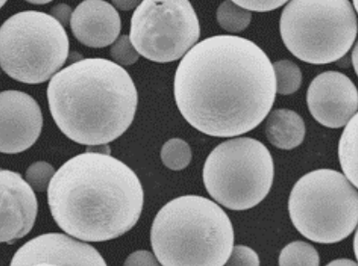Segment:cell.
<instances>
[{"instance_id":"484cf974","label":"cell","mask_w":358,"mask_h":266,"mask_svg":"<svg viewBox=\"0 0 358 266\" xmlns=\"http://www.w3.org/2000/svg\"><path fill=\"white\" fill-rule=\"evenodd\" d=\"M71 15H73V10L70 6L66 4L56 5L50 10V16L55 17L57 22L64 27L68 26L70 23Z\"/></svg>"},{"instance_id":"9c48e42d","label":"cell","mask_w":358,"mask_h":266,"mask_svg":"<svg viewBox=\"0 0 358 266\" xmlns=\"http://www.w3.org/2000/svg\"><path fill=\"white\" fill-rule=\"evenodd\" d=\"M199 37L201 26L189 0H143L131 20L134 49L158 64L181 59Z\"/></svg>"},{"instance_id":"7402d4cb","label":"cell","mask_w":358,"mask_h":266,"mask_svg":"<svg viewBox=\"0 0 358 266\" xmlns=\"http://www.w3.org/2000/svg\"><path fill=\"white\" fill-rule=\"evenodd\" d=\"M110 53L118 65L122 66H130L136 64L140 56L131 43L129 36L127 35H122L116 38L112 45Z\"/></svg>"},{"instance_id":"f546056e","label":"cell","mask_w":358,"mask_h":266,"mask_svg":"<svg viewBox=\"0 0 358 266\" xmlns=\"http://www.w3.org/2000/svg\"><path fill=\"white\" fill-rule=\"evenodd\" d=\"M356 54H357V47H355L353 55H352V59H353V64H354L355 70L357 71V57H356Z\"/></svg>"},{"instance_id":"1f68e13d","label":"cell","mask_w":358,"mask_h":266,"mask_svg":"<svg viewBox=\"0 0 358 266\" xmlns=\"http://www.w3.org/2000/svg\"><path fill=\"white\" fill-rule=\"evenodd\" d=\"M353 2H354V8L355 10H357V0H353Z\"/></svg>"},{"instance_id":"5b68a950","label":"cell","mask_w":358,"mask_h":266,"mask_svg":"<svg viewBox=\"0 0 358 266\" xmlns=\"http://www.w3.org/2000/svg\"><path fill=\"white\" fill-rule=\"evenodd\" d=\"M280 29L286 47L301 61L332 64L356 40V11L349 0H291L282 11Z\"/></svg>"},{"instance_id":"ba28073f","label":"cell","mask_w":358,"mask_h":266,"mask_svg":"<svg viewBox=\"0 0 358 266\" xmlns=\"http://www.w3.org/2000/svg\"><path fill=\"white\" fill-rule=\"evenodd\" d=\"M274 165L259 140L238 138L217 146L203 168L206 189L215 201L232 211L259 205L273 186Z\"/></svg>"},{"instance_id":"ffe728a7","label":"cell","mask_w":358,"mask_h":266,"mask_svg":"<svg viewBox=\"0 0 358 266\" xmlns=\"http://www.w3.org/2000/svg\"><path fill=\"white\" fill-rule=\"evenodd\" d=\"M161 159L170 170L187 168L192 159L190 146L181 139L169 140L161 149Z\"/></svg>"},{"instance_id":"e0dca14e","label":"cell","mask_w":358,"mask_h":266,"mask_svg":"<svg viewBox=\"0 0 358 266\" xmlns=\"http://www.w3.org/2000/svg\"><path fill=\"white\" fill-rule=\"evenodd\" d=\"M252 17L250 10L235 4L231 0H225L217 10V22L228 32L243 31L249 27Z\"/></svg>"},{"instance_id":"277c9868","label":"cell","mask_w":358,"mask_h":266,"mask_svg":"<svg viewBox=\"0 0 358 266\" xmlns=\"http://www.w3.org/2000/svg\"><path fill=\"white\" fill-rule=\"evenodd\" d=\"M234 244L228 215L202 196L172 200L158 212L152 226V248L165 266L225 265Z\"/></svg>"},{"instance_id":"6da1fadb","label":"cell","mask_w":358,"mask_h":266,"mask_svg":"<svg viewBox=\"0 0 358 266\" xmlns=\"http://www.w3.org/2000/svg\"><path fill=\"white\" fill-rule=\"evenodd\" d=\"M176 103L191 126L213 137L249 133L276 96L273 64L252 41L231 35L206 38L186 53L174 82Z\"/></svg>"},{"instance_id":"9a60e30c","label":"cell","mask_w":358,"mask_h":266,"mask_svg":"<svg viewBox=\"0 0 358 266\" xmlns=\"http://www.w3.org/2000/svg\"><path fill=\"white\" fill-rule=\"evenodd\" d=\"M266 135L275 147L292 149L302 145L306 125L303 118L294 110H274L267 119Z\"/></svg>"},{"instance_id":"30bf717a","label":"cell","mask_w":358,"mask_h":266,"mask_svg":"<svg viewBox=\"0 0 358 266\" xmlns=\"http://www.w3.org/2000/svg\"><path fill=\"white\" fill-rule=\"evenodd\" d=\"M37 101L19 91L0 92V152L20 154L34 145L43 130Z\"/></svg>"},{"instance_id":"ac0fdd59","label":"cell","mask_w":358,"mask_h":266,"mask_svg":"<svg viewBox=\"0 0 358 266\" xmlns=\"http://www.w3.org/2000/svg\"><path fill=\"white\" fill-rule=\"evenodd\" d=\"M275 75L276 94L291 95L295 94L302 85V73L294 62L283 59L273 64Z\"/></svg>"},{"instance_id":"52a82bcc","label":"cell","mask_w":358,"mask_h":266,"mask_svg":"<svg viewBox=\"0 0 358 266\" xmlns=\"http://www.w3.org/2000/svg\"><path fill=\"white\" fill-rule=\"evenodd\" d=\"M69 49L64 27L43 12H20L0 27V67L17 82H47L66 62Z\"/></svg>"},{"instance_id":"7a4b0ae2","label":"cell","mask_w":358,"mask_h":266,"mask_svg":"<svg viewBox=\"0 0 358 266\" xmlns=\"http://www.w3.org/2000/svg\"><path fill=\"white\" fill-rule=\"evenodd\" d=\"M48 202L62 231L82 241L106 242L127 234L138 222L144 191L123 161L90 152L57 170Z\"/></svg>"},{"instance_id":"d4e9b609","label":"cell","mask_w":358,"mask_h":266,"mask_svg":"<svg viewBox=\"0 0 358 266\" xmlns=\"http://www.w3.org/2000/svg\"><path fill=\"white\" fill-rule=\"evenodd\" d=\"M125 265H158L157 259L146 251H139L128 257Z\"/></svg>"},{"instance_id":"4dcf8cb0","label":"cell","mask_w":358,"mask_h":266,"mask_svg":"<svg viewBox=\"0 0 358 266\" xmlns=\"http://www.w3.org/2000/svg\"><path fill=\"white\" fill-rule=\"evenodd\" d=\"M8 0H0V8L3 7L6 4V2H7Z\"/></svg>"},{"instance_id":"8992f818","label":"cell","mask_w":358,"mask_h":266,"mask_svg":"<svg viewBox=\"0 0 358 266\" xmlns=\"http://www.w3.org/2000/svg\"><path fill=\"white\" fill-rule=\"evenodd\" d=\"M288 208L292 223L304 237L319 244L338 243L357 226V188L336 170H313L295 184Z\"/></svg>"},{"instance_id":"cb8c5ba5","label":"cell","mask_w":358,"mask_h":266,"mask_svg":"<svg viewBox=\"0 0 358 266\" xmlns=\"http://www.w3.org/2000/svg\"><path fill=\"white\" fill-rule=\"evenodd\" d=\"M231 1L248 10L267 12L277 10L289 0H231Z\"/></svg>"},{"instance_id":"44dd1931","label":"cell","mask_w":358,"mask_h":266,"mask_svg":"<svg viewBox=\"0 0 358 266\" xmlns=\"http://www.w3.org/2000/svg\"><path fill=\"white\" fill-rule=\"evenodd\" d=\"M55 175V170L50 163L46 161H37L27 170L26 182L36 192H45Z\"/></svg>"},{"instance_id":"3957f363","label":"cell","mask_w":358,"mask_h":266,"mask_svg":"<svg viewBox=\"0 0 358 266\" xmlns=\"http://www.w3.org/2000/svg\"><path fill=\"white\" fill-rule=\"evenodd\" d=\"M57 126L79 145H104L123 135L136 115L138 94L121 66L108 59H82L52 77L48 86Z\"/></svg>"},{"instance_id":"2e32d148","label":"cell","mask_w":358,"mask_h":266,"mask_svg":"<svg viewBox=\"0 0 358 266\" xmlns=\"http://www.w3.org/2000/svg\"><path fill=\"white\" fill-rule=\"evenodd\" d=\"M357 113L348 122L339 142L340 163L345 177L357 188Z\"/></svg>"},{"instance_id":"4316f807","label":"cell","mask_w":358,"mask_h":266,"mask_svg":"<svg viewBox=\"0 0 358 266\" xmlns=\"http://www.w3.org/2000/svg\"><path fill=\"white\" fill-rule=\"evenodd\" d=\"M113 6L118 10L129 11L138 7L141 0H112Z\"/></svg>"},{"instance_id":"8fae6325","label":"cell","mask_w":358,"mask_h":266,"mask_svg":"<svg viewBox=\"0 0 358 266\" xmlns=\"http://www.w3.org/2000/svg\"><path fill=\"white\" fill-rule=\"evenodd\" d=\"M306 98L313 117L327 128L345 126L357 113V87L338 71H327L315 77Z\"/></svg>"},{"instance_id":"f1b7e54d","label":"cell","mask_w":358,"mask_h":266,"mask_svg":"<svg viewBox=\"0 0 358 266\" xmlns=\"http://www.w3.org/2000/svg\"><path fill=\"white\" fill-rule=\"evenodd\" d=\"M27 2L31 3L34 5H45L52 2V0H26Z\"/></svg>"},{"instance_id":"5bb4252c","label":"cell","mask_w":358,"mask_h":266,"mask_svg":"<svg viewBox=\"0 0 358 266\" xmlns=\"http://www.w3.org/2000/svg\"><path fill=\"white\" fill-rule=\"evenodd\" d=\"M71 29L80 43L101 49L115 43L121 31L118 12L104 0H85L73 12Z\"/></svg>"},{"instance_id":"603a6c76","label":"cell","mask_w":358,"mask_h":266,"mask_svg":"<svg viewBox=\"0 0 358 266\" xmlns=\"http://www.w3.org/2000/svg\"><path fill=\"white\" fill-rule=\"evenodd\" d=\"M227 265H259V259L257 253L252 248L244 245H236L232 248Z\"/></svg>"},{"instance_id":"d6986e66","label":"cell","mask_w":358,"mask_h":266,"mask_svg":"<svg viewBox=\"0 0 358 266\" xmlns=\"http://www.w3.org/2000/svg\"><path fill=\"white\" fill-rule=\"evenodd\" d=\"M320 258L317 251L304 242H294L285 246L280 253L279 265L317 266Z\"/></svg>"},{"instance_id":"7c38bea8","label":"cell","mask_w":358,"mask_h":266,"mask_svg":"<svg viewBox=\"0 0 358 266\" xmlns=\"http://www.w3.org/2000/svg\"><path fill=\"white\" fill-rule=\"evenodd\" d=\"M38 214L34 189L20 173L0 169V243L12 244L31 231Z\"/></svg>"},{"instance_id":"4fadbf2b","label":"cell","mask_w":358,"mask_h":266,"mask_svg":"<svg viewBox=\"0 0 358 266\" xmlns=\"http://www.w3.org/2000/svg\"><path fill=\"white\" fill-rule=\"evenodd\" d=\"M12 266L101 265L106 263L97 250L62 234L38 236L20 248Z\"/></svg>"},{"instance_id":"83f0119b","label":"cell","mask_w":358,"mask_h":266,"mask_svg":"<svg viewBox=\"0 0 358 266\" xmlns=\"http://www.w3.org/2000/svg\"><path fill=\"white\" fill-rule=\"evenodd\" d=\"M328 265H357L356 263L348 259L336 260Z\"/></svg>"}]
</instances>
